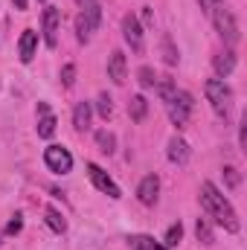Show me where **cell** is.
<instances>
[{"label":"cell","mask_w":247,"mask_h":250,"mask_svg":"<svg viewBox=\"0 0 247 250\" xmlns=\"http://www.w3.org/2000/svg\"><path fill=\"white\" fill-rule=\"evenodd\" d=\"M201 207H204L206 215H209L215 224H221L227 233H239V215H236L233 204L218 192L215 184H209V181L201 184Z\"/></svg>","instance_id":"6da1fadb"},{"label":"cell","mask_w":247,"mask_h":250,"mask_svg":"<svg viewBox=\"0 0 247 250\" xmlns=\"http://www.w3.org/2000/svg\"><path fill=\"white\" fill-rule=\"evenodd\" d=\"M204 93H206V102L212 105V111L218 117H230V108H233V90L224 79H206L204 84Z\"/></svg>","instance_id":"7a4b0ae2"},{"label":"cell","mask_w":247,"mask_h":250,"mask_svg":"<svg viewBox=\"0 0 247 250\" xmlns=\"http://www.w3.org/2000/svg\"><path fill=\"white\" fill-rule=\"evenodd\" d=\"M99 23H102V6H99V3L82 6V12L76 15V38H79L82 44H87V41L93 38V32L99 29Z\"/></svg>","instance_id":"3957f363"},{"label":"cell","mask_w":247,"mask_h":250,"mask_svg":"<svg viewBox=\"0 0 247 250\" xmlns=\"http://www.w3.org/2000/svg\"><path fill=\"white\" fill-rule=\"evenodd\" d=\"M212 23H215L218 35L224 38V44H230V47H236V44H239L242 32H239V21H236V15H233L230 9H224V6L212 9Z\"/></svg>","instance_id":"277c9868"},{"label":"cell","mask_w":247,"mask_h":250,"mask_svg":"<svg viewBox=\"0 0 247 250\" xmlns=\"http://www.w3.org/2000/svg\"><path fill=\"white\" fill-rule=\"evenodd\" d=\"M166 111H169L172 125L184 128V125L189 123V117H192V111H195V99H192V93H186V90H175V96L166 102Z\"/></svg>","instance_id":"5b68a950"},{"label":"cell","mask_w":247,"mask_h":250,"mask_svg":"<svg viewBox=\"0 0 247 250\" xmlns=\"http://www.w3.org/2000/svg\"><path fill=\"white\" fill-rule=\"evenodd\" d=\"M87 178H90V184L99 189L102 195H108V198H114V201H120V198H123L120 187L111 181V175H108L102 166H96V163H87Z\"/></svg>","instance_id":"8992f818"},{"label":"cell","mask_w":247,"mask_h":250,"mask_svg":"<svg viewBox=\"0 0 247 250\" xmlns=\"http://www.w3.org/2000/svg\"><path fill=\"white\" fill-rule=\"evenodd\" d=\"M44 163L50 172H59V175H67L73 169V154L64 148V146H47L44 151Z\"/></svg>","instance_id":"52a82bcc"},{"label":"cell","mask_w":247,"mask_h":250,"mask_svg":"<svg viewBox=\"0 0 247 250\" xmlns=\"http://www.w3.org/2000/svg\"><path fill=\"white\" fill-rule=\"evenodd\" d=\"M123 38L125 44L134 50V53H143L145 50V38H143V26L134 15H125L123 18Z\"/></svg>","instance_id":"ba28073f"},{"label":"cell","mask_w":247,"mask_h":250,"mask_svg":"<svg viewBox=\"0 0 247 250\" xmlns=\"http://www.w3.org/2000/svg\"><path fill=\"white\" fill-rule=\"evenodd\" d=\"M59 23H62V12L56 6H47L44 9V44L50 50L59 44Z\"/></svg>","instance_id":"9c48e42d"},{"label":"cell","mask_w":247,"mask_h":250,"mask_svg":"<svg viewBox=\"0 0 247 250\" xmlns=\"http://www.w3.org/2000/svg\"><path fill=\"white\" fill-rule=\"evenodd\" d=\"M157 195H160V178L157 175H145L137 187V198L143 207H154L157 204Z\"/></svg>","instance_id":"30bf717a"},{"label":"cell","mask_w":247,"mask_h":250,"mask_svg":"<svg viewBox=\"0 0 247 250\" xmlns=\"http://www.w3.org/2000/svg\"><path fill=\"white\" fill-rule=\"evenodd\" d=\"M35 50H38V32L35 29H23L21 41H18V53H21V62L29 64L35 59Z\"/></svg>","instance_id":"8fae6325"},{"label":"cell","mask_w":247,"mask_h":250,"mask_svg":"<svg viewBox=\"0 0 247 250\" xmlns=\"http://www.w3.org/2000/svg\"><path fill=\"white\" fill-rule=\"evenodd\" d=\"M53 134H56V117L47 102H38V137L50 140Z\"/></svg>","instance_id":"7c38bea8"},{"label":"cell","mask_w":247,"mask_h":250,"mask_svg":"<svg viewBox=\"0 0 247 250\" xmlns=\"http://www.w3.org/2000/svg\"><path fill=\"white\" fill-rule=\"evenodd\" d=\"M125 73H128L125 56L120 53V50H114V53H111V59H108V79H111L114 84H123V82H125Z\"/></svg>","instance_id":"4fadbf2b"},{"label":"cell","mask_w":247,"mask_h":250,"mask_svg":"<svg viewBox=\"0 0 247 250\" xmlns=\"http://www.w3.org/2000/svg\"><path fill=\"white\" fill-rule=\"evenodd\" d=\"M212 67H215V76H218V79H227V76L236 70V53H233V50H221V53L212 59Z\"/></svg>","instance_id":"5bb4252c"},{"label":"cell","mask_w":247,"mask_h":250,"mask_svg":"<svg viewBox=\"0 0 247 250\" xmlns=\"http://www.w3.org/2000/svg\"><path fill=\"white\" fill-rule=\"evenodd\" d=\"M166 157H169L172 163L184 166L186 160H189V143H186L184 137H172V140H169V151H166Z\"/></svg>","instance_id":"9a60e30c"},{"label":"cell","mask_w":247,"mask_h":250,"mask_svg":"<svg viewBox=\"0 0 247 250\" xmlns=\"http://www.w3.org/2000/svg\"><path fill=\"white\" fill-rule=\"evenodd\" d=\"M90 120H93V105L90 102H79L73 108V125H76V131H87Z\"/></svg>","instance_id":"2e32d148"},{"label":"cell","mask_w":247,"mask_h":250,"mask_svg":"<svg viewBox=\"0 0 247 250\" xmlns=\"http://www.w3.org/2000/svg\"><path fill=\"white\" fill-rule=\"evenodd\" d=\"M128 114H131V120L134 123H143L145 120V114H148V102H145V96H131V102H128Z\"/></svg>","instance_id":"e0dca14e"},{"label":"cell","mask_w":247,"mask_h":250,"mask_svg":"<svg viewBox=\"0 0 247 250\" xmlns=\"http://www.w3.org/2000/svg\"><path fill=\"white\" fill-rule=\"evenodd\" d=\"M128 250H169V248L154 242L151 236H131L128 239Z\"/></svg>","instance_id":"ac0fdd59"},{"label":"cell","mask_w":247,"mask_h":250,"mask_svg":"<svg viewBox=\"0 0 247 250\" xmlns=\"http://www.w3.org/2000/svg\"><path fill=\"white\" fill-rule=\"evenodd\" d=\"M44 218H47V227H50L53 233H64V230H67V221H64V215L56 207H47V209H44Z\"/></svg>","instance_id":"d6986e66"},{"label":"cell","mask_w":247,"mask_h":250,"mask_svg":"<svg viewBox=\"0 0 247 250\" xmlns=\"http://www.w3.org/2000/svg\"><path fill=\"white\" fill-rule=\"evenodd\" d=\"M160 50H163V62L169 64V67H175V64L181 62V56H178V47L172 44V38H169V35H163V38H160Z\"/></svg>","instance_id":"ffe728a7"},{"label":"cell","mask_w":247,"mask_h":250,"mask_svg":"<svg viewBox=\"0 0 247 250\" xmlns=\"http://www.w3.org/2000/svg\"><path fill=\"white\" fill-rule=\"evenodd\" d=\"M96 146L102 154H114L117 151V137L111 131H96Z\"/></svg>","instance_id":"44dd1931"},{"label":"cell","mask_w":247,"mask_h":250,"mask_svg":"<svg viewBox=\"0 0 247 250\" xmlns=\"http://www.w3.org/2000/svg\"><path fill=\"white\" fill-rule=\"evenodd\" d=\"M195 236H198V242H201V245H212V242H215L212 224H209L206 218H198V224H195Z\"/></svg>","instance_id":"7402d4cb"},{"label":"cell","mask_w":247,"mask_h":250,"mask_svg":"<svg viewBox=\"0 0 247 250\" xmlns=\"http://www.w3.org/2000/svg\"><path fill=\"white\" fill-rule=\"evenodd\" d=\"M154 90L160 93V99H163V102H169V99L175 96V90H178V84L172 82V76H163V79H157V84H154Z\"/></svg>","instance_id":"603a6c76"},{"label":"cell","mask_w":247,"mask_h":250,"mask_svg":"<svg viewBox=\"0 0 247 250\" xmlns=\"http://www.w3.org/2000/svg\"><path fill=\"white\" fill-rule=\"evenodd\" d=\"M96 114H99L102 120H111V117H114V99H111L108 93H99V99H96Z\"/></svg>","instance_id":"cb8c5ba5"},{"label":"cell","mask_w":247,"mask_h":250,"mask_svg":"<svg viewBox=\"0 0 247 250\" xmlns=\"http://www.w3.org/2000/svg\"><path fill=\"white\" fill-rule=\"evenodd\" d=\"M181 239H184V224L178 221V224H172V227L166 230V239H163V245L172 250V248H178V245H181Z\"/></svg>","instance_id":"d4e9b609"},{"label":"cell","mask_w":247,"mask_h":250,"mask_svg":"<svg viewBox=\"0 0 247 250\" xmlns=\"http://www.w3.org/2000/svg\"><path fill=\"white\" fill-rule=\"evenodd\" d=\"M137 82H140V87L151 90V87L157 84V73H154L151 67H140V70H137Z\"/></svg>","instance_id":"484cf974"},{"label":"cell","mask_w":247,"mask_h":250,"mask_svg":"<svg viewBox=\"0 0 247 250\" xmlns=\"http://www.w3.org/2000/svg\"><path fill=\"white\" fill-rule=\"evenodd\" d=\"M62 84L64 87H73L76 84V64H64L62 67Z\"/></svg>","instance_id":"4316f807"},{"label":"cell","mask_w":247,"mask_h":250,"mask_svg":"<svg viewBox=\"0 0 247 250\" xmlns=\"http://www.w3.org/2000/svg\"><path fill=\"white\" fill-rule=\"evenodd\" d=\"M224 181H227V187H230V189H236L239 184H242L239 169H236V166H227V169H224Z\"/></svg>","instance_id":"83f0119b"},{"label":"cell","mask_w":247,"mask_h":250,"mask_svg":"<svg viewBox=\"0 0 247 250\" xmlns=\"http://www.w3.org/2000/svg\"><path fill=\"white\" fill-rule=\"evenodd\" d=\"M21 230H23V218H21V215H15V218L6 224V236H18Z\"/></svg>","instance_id":"f1b7e54d"},{"label":"cell","mask_w":247,"mask_h":250,"mask_svg":"<svg viewBox=\"0 0 247 250\" xmlns=\"http://www.w3.org/2000/svg\"><path fill=\"white\" fill-rule=\"evenodd\" d=\"M218 6H221V0H201V9L209 12V15H212V9H218Z\"/></svg>","instance_id":"f546056e"},{"label":"cell","mask_w":247,"mask_h":250,"mask_svg":"<svg viewBox=\"0 0 247 250\" xmlns=\"http://www.w3.org/2000/svg\"><path fill=\"white\" fill-rule=\"evenodd\" d=\"M239 143H242V148H247V120L242 123V128H239Z\"/></svg>","instance_id":"4dcf8cb0"},{"label":"cell","mask_w":247,"mask_h":250,"mask_svg":"<svg viewBox=\"0 0 247 250\" xmlns=\"http://www.w3.org/2000/svg\"><path fill=\"white\" fill-rule=\"evenodd\" d=\"M143 23H148V26L154 23V15H151V9H148V6L143 9Z\"/></svg>","instance_id":"1f68e13d"},{"label":"cell","mask_w":247,"mask_h":250,"mask_svg":"<svg viewBox=\"0 0 247 250\" xmlns=\"http://www.w3.org/2000/svg\"><path fill=\"white\" fill-rule=\"evenodd\" d=\"M12 3H15L18 12H26V3H29V0H12Z\"/></svg>","instance_id":"d6a6232c"},{"label":"cell","mask_w":247,"mask_h":250,"mask_svg":"<svg viewBox=\"0 0 247 250\" xmlns=\"http://www.w3.org/2000/svg\"><path fill=\"white\" fill-rule=\"evenodd\" d=\"M79 3H82V6H87V3H96V0H79Z\"/></svg>","instance_id":"836d02e7"},{"label":"cell","mask_w":247,"mask_h":250,"mask_svg":"<svg viewBox=\"0 0 247 250\" xmlns=\"http://www.w3.org/2000/svg\"><path fill=\"white\" fill-rule=\"evenodd\" d=\"M38 3H44V0H38Z\"/></svg>","instance_id":"e575fe53"}]
</instances>
